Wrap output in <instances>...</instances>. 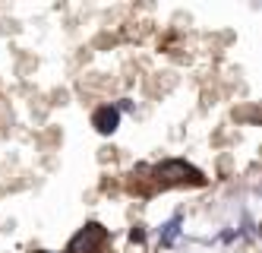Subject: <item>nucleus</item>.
I'll list each match as a JSON object with an SVG mask.
<instances>
[{
	"mask_svg": "<svg viewBox=\"0 0 262 253\" xmlns=\"http://www.w3.org/2000/svg\"><path fill=\"white\" fill-rule=\"evenodd\" d=\"M155 174H158L164 184H202V181H205L202 171H196L193 165H186V162H180V159H171V162L158 165Z\"/></svg>",
	"mask_w": 262,
	"mask_h": 253,
	"instance_id": "nucleus-1",
	"label": "nucleus"
},
{
	"mask_svg": "<svg viewBox=\"0 0 262 253\" xmlns=\"http://www.w3.org/2000/svg\"><path fill=\"white\" fill-rule=\"evenodd\" d=\"M104 238H107V231H104L98 222H89L79 235H73L67 253H98V247L104 244Z\"/></svg>",
	"mask_w": 262,
	"mask_h": 253,
	"instance_id": "nucleus-2",
	"label": "nucleus"
},
{
	"mask_svg": "<svg viewBox=\"0 0 262 253\" xmlns=\"http://www.w3.org/2000/svg\"><path fill=\"white\" fill-rule=\"evenodd\" d=\"M92 127H95L101 136L114 133L120 127V111H117V105H101V108H95V114H92Z\"/></svg>",
	"mask_w": 262,
	"mask_h": 253,
	"instance_id": "nucleus-3",
	"label": "nucleus"
},
{
	"mask_svg": "<svg viewBox=\"0 0 262 253\" xmlns=\"http://www.w3.org/2000/svg\"><path fill=\"white\" fill-rule=\"evenodd\" d=\"M180 225H183V216L180 212H174L171 219H167L164 225H161V244L164 247H171L174 241H177V235H180Z\"/></svg>",
	"mask_w": 262,
	"mask_h": 253,
	"instance_id": "nucleus-4",
	"label": "nucleus"
},
{
	"mask_svg": "<svg viewBox=\"0 0 262 253\" xmlns=\"http://www.w3.org/2000/svg\"><path fill=\"white\" fill-rule=\"evenodd\" d=\"M45 253H51V250H45Z\"/></svg>",
	"mask_w": 262,
	"mask_h": 253,
	"instance_id": "nucleus-5",
	"label": "nucleus"
}]
</instances>
